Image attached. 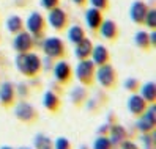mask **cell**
Wrapping results in <instances>:
<instances>
[{
    "label": "cell",
    "instance_id": "1",
    "mask_svg": "<svg viewBox=\"0 0 156 149\" xmlns=\"http://www.w3.org/2000/svg\"><path fill=\"white\" fill-rule=\"evenodd\" d=\"M16 66L22 74H25L29 77H33L41 69V58L36 53H30V52L19 53L16 57Z\"/></svg>",
    "mask_w": 156,
    "mask_h": 149
},
{
    "label": "cell",
    "instance_id": "2",
    "mask_svg": "<svg viewBox=\"0 0 156 149\" xmlns=\"http://www.w3.org/2000/svg\"><path fill=\"white\" fill-rule=\"evenodd\" d=\"M95 66H96V64L91 61V60H87V58L80 60V61L77 63L76 69H74L77 80L82 82V83L93 82V77H95Z\"/></svg>",
    "mask_w": 156,
    "mask_h": 149
},
{
    "label": "cell",
    "instance_id": "3",
    "mask_svg": "<svg viewBox=\"0 0 156 149\" xmlns=\"http://www.w3.org/2000/svg\"><path fill=\"white\" fill-rule=\"evenodd\" d=\"M95 77L98 83L104 88H112L115 85V71L111 64H99V68L95 71Z\"/></svg>",
    "mask_w": 156,
    "mask_h": 149
},
{
    "label": "cell",
    "instance_id": "4",
    "mask_svg": "<svg viewBox=\"0 0 156 149\" xmlns=\"http://www.w3.org/2000/svg\"><path fill=\"white\" fill-rule=\"evenodd\" d=\"M154 124H156V108L151 104L140 115L139 121H137V129H139L140 132H144V134H148V132H151V130H153Z\"/></svg>",
    "mask_w": 156,
    "mask_h": 149
},
{
    "label": "cell",
    "instance_id": "5",
    "mask_svg": "<svg viewBox=\"0 0 156 149\" xmlns=\"http://www.w3.org/2000/svg\"><path fill=\"white\" fill-rule=\"evenodd\" d=\"M43 50L48 55L49 58H58L65 53V46H63L60 38H55V36H51V38L44 39L43 42Z\"/></svg>",
    "mask_w": 156,
    "mask_h": 149
},
{
    "label": "cell",
    "instance_id": "6",
    "mask_svg": "<svg viewBox=\"0 0 156 149\" xmlns=\"http://www.w3.org/2000/svg\"><path fill=\"white\" fill-rule=\"evenodd\" d=\"M13 46H14V49L19 52V53L29 52V50L32 49V46H33V41H32L30 33H27V32H19V33L16 35L14 41H13Z\"/></svg>",
    "mask_w": 156,
    "mask_h": 149
},
{
    "label": "cell",
    "instance_id": "7",
    "mask_svg": "<svg viewBox=\"0 0 156 149\" xmlns=\"http://www.w3.org/2000/svg\"><path fill=\"white\" fill-rule=\"evenodd\" d=\"M49 24L52 29H55V30H62L63 27L66 25V14L63 10H60V8H52L51 13H49Z\"/></svg>",
    "mask_w": 156,
    "mask_h": 149
},
{
    "label": "cell",
    "instance_id": "8",
    "mask_svg": "<svg viewBox=\"0 0 156 149\" xmlns=\"http://www.w3.org/2000/svg\"><path fill=\"white\" fill-rule=\"evenodd\" d=\"M128 110H129L134 116H140L147 110V102L142 99L140 94H133L128 99Z\"/></svg>",
    "mask_w": 156,
    "mask_h": 149
},
{
    "label": "cell",
    "instance_id": "9",
    "mask_svg": "<svg viewBox=\"0 0 156 149\" xmlns=\"http://www.w3.org/2000/svg\"><path fill=\"white\" fill-rule=\"evenodd\" d=\"M14 115L16 118H19L21 121H32L35 119V108L30 105V104H27V102H19L16 107H14Z\"/></svg>",
    "mask_w": 156,
    "mask_h": 149
},
{
    "label": "cell",
    "instance_id": "10",
    "mask_svg": "<svg viewBox=\"0 0 156 149\" xmlns=\"http://www.w3.org/2000/svg\"><path fill=\"white\" fill-rule=\"evenodd\" d=\"M147 11H148L147 10V5L144 2H139V0H137V2H134L129 8V17L136 24H142L145 21Z\"/></svg>",
    "mask_w": 156,
    "mask_h": 149
},
{
    "label": "cell",
    "instance_id": "11",
    "mask_svg": "<svg viewBox=\"0 0 156 149\" xmlns=\"http://www.w3.org/2000/svg\"><path fill=\"white\" fill-rule=\"evenodd\" d=\"M54 77L62 83H66L71 79V66L66 61H57L54 66Z\"/></svg>",
    "mask_w": 156,
    "mask_h": 149
},
{
    "label": "cell",
    "instance_id": "12",
    "mask_svg": "<svg viewBox=\"0 0 156 149\" xmlns=\"http://www.w3.org/2000/svg\"><path fill=\"white\" fill-rule=\"evenodd\" d=\"M43 27H44V21H43L41 14L32 13L29 17H27V30H29L30 35H40Z\"/></svg>",
    "mask_w": 156,
    "mask_h": 149
},
{
    "label": "cell",
    "instance_id": "13",
    "mask_svg": "<svg viewBox=\"0 0 156 149\" xmlns=\"http://www.w3.org/2000/svg\"><path fill=\"white\" fill-rule=\"evenodd\" d=\"M14 100V88L10 82H3L0 85V102L3 105H10Z\"/></svg>",
    "mask_w": 156,
    "mask_h": 149
},
{
    "label": "cell",
    "instance_id": "14",
    "mask_svg": "<svg viewBox=\"0 0 156 149\" xmlns=\"http://www.w3.org/2000/svg\"><path fill=\"white\" fill-rule=\"evenodd\" d=\"M90 55H91V61H93L95 64H98V66L109 61V52H107V49L104 47V46H101V44L95 46Z\"/></svg>",
    "mask_w": 156,
    "mask_h": 149
},
{
    "label": "cell",
    "instance_id": "15",
    "mask_svg": "<svg viewBox=\"0 0 156 149\" xmlns=\"http://www.w3.org/2000/svg\"><path fill=\"white\" fill-rule=\"evenodd\" d=\"M77 47H76V52H74V55L79 58V60H84V58H87L88 55L91 53V50H93V46H91V42H90V39H87V38H84V39H80L77 44Z\"/></svg>",
    "mask_w": 156,
    "mask_h": 149
},
{
    "label": "cell",
    "instance_id": "16",
    "mask_svg": "<svg viewBox=\"0 0 156 149\" xmlns=\"http://www.w3.org/2000/svg\"><path fill=\"white\" fill-rule=\"evenodd\" d=\"M43 105L48 110H51V111H55L60 107V99H58V96L55 94V93L46 91L43 94Z\"/></svg>",
    "mask_w": 156,
    "mask_h": 149
},
{
    "label": "cell",
    "instance_id": "17",
    "mask_svg": "<svg viewBox=\"0 0 156 149\" xmlns=\"http://www.w3.org/2000/svg\"><path fill=\"white\" fill-rule=\"evenodd\" d=\"M99 32H101V36L106 39H114L115 36H117V25L115 22L112 21H104V22H101L99 24Z\"/></svg>",
    "mask_w": 156,
    "mask_h": 149
},
{
    "label": "cell",
    "instance_id": "18",
    "mask_svg": "<svg viewBox=\"0 0 156 149\" xmlns=\"http://www.w3.org/2000/svg\"><path fill=\"white\" fill-rule=\"evenodd\" d=\"M140 96L145 102H150V104H153V102L156 100V85L153 82H147L145 85L140 88Z\"/></svg>",
    "mask_w": 156,
    "mask_h": 149
},
{
    "label": "cell",
    "instance_id": "19",
    "mask_svg": "<svg viewBox=\"0 0 156 149\" xmlns=\"http://www.w3.org/2000/svg\"><path fill=\"white\" fill-rule=\"evenodd\" d=\"M85 21H87V25L90 27L91 30H96L99 24H101V13L96 8H90V10L85 13Z\"/></svg>",
    "mask_w": 156,
    "mask_h": 149
},
{
    "label": "cell",
    "instance_id": "20",
    "mask_svg": "<svg viewBox=\"0 0 156 149\" xmlns=\"http://www.w3.org/2000/svg\"><path fill=\"white\" fill-rule=\"evenodd\" d=\"M112 144H120L126 140V130L122 126H112L111 127V135H109Z\"/></svg>",
    "mask_w": 156,
    "mask_h": 149
},
{
    "label": "cell",
    "instance_id": "21",
    "mask_svg": "<svg viewBox=\"0 0 156 149\" xmlns=\"http://www.w3.org/2000/svg\"><path fill=\"white\" fill-rule=\"evenodd\" d=\"M33 144H35V149H54L51 138L46 137V135H43V134H38V135L35 137Z\"/></svg>",
    "mask_w": 156,
    "mask_h": 149
},
{
    "label": "cell",
    "instance_id": "22",
    "mask_svg": "<svg viewBox=\"0 0 156 149\" xmlns=\"http://www.w3.org/2000/svg\"><path fill=\"white\" fill-rule=\"evenodd\" d=\"M84 30L80 29L79 25H73L71 29L68 30V39L73 42V44H77L80 39H84Z\"/></svg>",
    "mask_w": 156,
    "mask_h": 149
},
{
    "label": "cell",
    "instance_id": "23",
    "mask_svg": "<svg viewBox=\"0 0 156 149\" xmlns=\"http://www.w3.org/2000/svg\"><path fill=\"white\" fill-rule=\"evenodd\" d=\"M6 27H8V30H10L11 33L21 32V29H22V21H21V17H19V16H11L10 19L6 21Z\"/></svg>",
    "mask_w": 156,
    "mask_h": 149
},
{
    "label": "cell",
    "instance_id": "24",
    "mask_svg": "<svg viewBox=\"0 0 156 149\" xmlns=\"http://www.w3.org/2000/svg\"><path fill=\"white\" fill-rule=\"evenodd\" d=\"M93 149H112V143H111V140H109V137L99 135L93 143Z\"/></svg>",
    "mask_w": 156,
    "mask_h": 149
},
{
    "label": "cell",
    "instance_id": "25",
    "mask_svg": "<svg viewBox=\"0 0 156 149\" xmlns=\"http://www.w3.org/2000/svg\"><path fill=\"white\" fill-rule=\"evenodd\" d=\"M136 44L139 46L140 49H145V47H148L150 46V41H148V35H147L145 32H139L136 35V38H134Z\"/></svg>",
    "mask_w": 156,
    "mask_h": 149
},
{
    "label": "cell",
    "instance_id": "26",
    "mask_svg": "<svg viewBox=\"0 0 156 149\" xmlns=\"http://www.w3.org/2000/svg\"><path fill=\"white\" fill-rule=\"evenodd\" d=\"M54 149H71V144H69V140L65 138V137H58L55 141L52 143Z\"/></svg>",
    "mask_w": 156,
    "mask_h": 149
},
{
    "label": "cell",
    "instance_id": "27",
    "mask_svg": "<svg viewBox=\"0 0 156 149\" xmlns=\"http://www.w3.org/2000/svg\"><path fill=\"white\" fill-rule=\"evenodd\" d=\"M150 29H154L156 27V10H150L147 11V16H145V21H144Z\"/></svg>",
    "mask_w": 156,
    "mask_h": 149
},
{
    "label": "cell",
    "instance_id": "28",
    "mask_svg": "<svg viewBox=\"0 0 156 149\" xmlns=\"http://www.w3.org/2000/svg\"><path fill=\"white\" fill-rule=\"evenodd\" d=\"M137 85H139V82H137L136 79H128V80L125 82V88L129 90V91H134V90L137 88Z\"/></svg>",
    "mask_w": 156,
    "mask_h": 149
},
{
    "label": "cell",
    "instance_id": "29",
    "mask_svg": "<svg viewBox=\"0 0 156 149\" xmlns=\"http://www.w3.org/2000/svg\"><path fill=\"white\" fill-rule=\"evenodd\" d=\"M58 0H41V6L46 8V10H52V8L57 6Z\"/></svg>",
    "mask_w": 156,
    "mask_h": 149
},
{
    "label": "cell",
    "instance_id": "30",
    "mask_svg": "<svg viewBox=\"0 0 156 149\" xmlns=\"http://www.w3.org/2000/svg\"><path fill=\"white\" fill-rule=\"evenodd\" d=\"M90 3L93 8H96V10H101V8H106L107 0H90Z\"/></svg>",
    "mask_w": 156,
    "mask_h": 149
},
{
    "label": "cell",
    "instance_id": "31",
    "mask_svg": "<svg viewBox=\"0 0 156 149\" xmlns=\"http://www.w3.org/2000/svg\"><path fill=\"white\" fill-rule=\"evenodd\" d=\"M120 149H139V147H137V144L133 143V141H123Z\"/></svg>",
    "mask_w": 156,
    "mask_h": 149
},
{
    "label": "cell",
    "instance_id": "32",
    "mask_svg": "<svg viewBox=\"0 0 156 149\" xmlns=\"http://www.w3.org/2000/svg\"><path fill=\"white\" fill-rule=\"evenodd\" d=\"M148 41H150L151 46L156 44V33H154V32H151V35H148Z\"/></svg>",
    "mask_w": 156,
    "mask_h": 149
},
{
    "label": "cell",
    "instance_id": "33",
    "mask_svg": "<svg viewBox=\"0 0 156 149\" xmlns=\"http://www.w3.org/2000/svg\"><path fill=\"white\" fill-rule=\"evenodd\" d=\"M73 2H74V3H77V5H82V3L85 2V0H73Z\"/></svg>",
    "mask_w": 156,
    "mask_h": 149
},
{
    "label": "cell",
    "instance_id": "34",
    "mask_svg": "<svg viewBox=\"0 0 156 149\" xmlns=\"http://www.w3.org/2000/svg\"><path fill=\"white\" fill-rule=\"evenodd\" d=\"M0 149H13V147H11V146H2Z\"/></svg>",
    "mask_w": 156,
    "mask_h": 149
},
{
    "label": "cell",
    "instance_id": "35",
    "mask_svg": "<svg viewBox=\"0 0 156 149\" xmlns=\"http://www.w3.org/2000/svg\"><path fill=\"white\" fill-rule=\"evenodd\" d=\"M19 149H32V147H29V146H22V147H19Z\"/></svg>",
    "mask_w": 156,
    "mask_h": 149
}]
</instances>
